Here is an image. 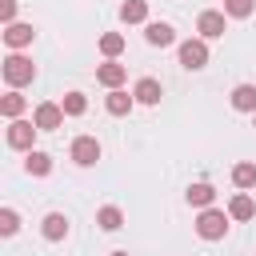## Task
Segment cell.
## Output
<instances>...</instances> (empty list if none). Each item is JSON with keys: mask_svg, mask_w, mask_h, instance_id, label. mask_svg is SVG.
<instances>
[{"mask_svg": "<svg viewBox=\"0 0 256 256\" xmlns=\"http://www.w3.org/2000/svg\"><path fill=\"white\" fill-rule=\"evenodd\" d=\"M0 72H4V84L8 88H24V84L36 80V64L28 56H20V52H8L4 64H0Z\"/></svg>", "mask_w": 256, "mask_h": 256, "instance_id": "cell-1", "label": "cell"}, {"mask_svg": "<svg viewBox=\"0 0 256 256\" xmlns=\"http://www.w3.org/2000/svg\"><path fill=\"white\" fill-rule=\"evenodd\" d=\"M228 212L224 208H200V216H196V236L200 240H224L228 236Z\"/></svg>", "mask_w": 256, "mask_h": 256, "instance_id": "cell-2", "label": "cell"}, {"mask_svg": "<svg viewBox=\"0 0 256 256\" xmlns=\"http://www.w3.org/2000/svg\"><path fill=\"white\" fill-rule=\"evenodd\" d=\"M36 120H8V132H4V140H8V148H16V152H32L36 148Z\"/></svg>", "mask_w": 256, "mask_h": 256, "instance_id": "cell-3", "label": "cell"}, {"mask_svg": "<svg viewBox=\"0 0 256 256\" xmlns=\"http://www.w3.org/2000/svg\"><path fill=\"white\" fill-rule=\"evenodd\" d=\"M180 64H184L188 72H200V68L208 64V40H204V36L184 40V44H180Z\"/></svg>", "mask_w": 256, "mask_h": 256, "instance_id": "cell-4", "label": "cell"}, {"mask_svg": "<svg viewBox=\"0 0 256 256\" xmlns=\"http://www.w3.org/2000/svg\"><path fill=\"white\" fill-rule=\"evenodd\" d=\"M100 140L96 136H76L72 140V148H68V156H72V164H80V168H92L96 160H100Z\"/></svg>", "mask_w": 256, "mask_h": 256, "instance_id": "cell-5", "label": "cell"}, {"mask_svg": "<svg viewBox=\"0 0 256 256\" xmlns=\"http://www.w3.org/2000/svg\"><path fill=\"white\" fill-rule=\"evenodd\" d=\"M196 32H200L204 40H220V36L228 32V12H216V8L200 12V16H196Z\"/></svg>", "mask_w": 256, "mask_h": 256, "instance_id": "cell-6", "label": "cell"}, {"mask_svg": "<svg viewBox=\"0 0 256 256\" xmlns=\"http://www.w3.org/2000/svg\"><path fill=\"white\" fill-rule=\"evenodd\" d=\"M32 120H36L40 132H56V128L64 124V108H60L56 100H40V104L32 108Z\"/></svg>", "mask_w": 256, "mask_h": 256, "instance_id": "cell-7", "label": "cell"}, {"mask_svg": "<svg viewBox=\"0 0 256 256\" xmlns=\"http://www.w3.org/2000/svg\"><path fill=\"white\" fill-rule=\"evenodd\" d=\"M144 40H148L152 48H168V44H176V28L164 24V20H148V24H144Z\"/></svg>", "mask_w": 256, "mask_h": 256, "instance_id": "cell-8", "label": "cell"}, {"mask_svg": "<svg viewBox=\"0 0 256 256\" xmlns=\"http://www.w3.org/2000/svg\"><path fill=\"white\" fill-rule=\"evenodd\" d=\"M32 40H36V28H32V24H20V20H16V24H4V44H8L12 52L28 48Z\"/></svg>", "mask_w": 256, "mask_h": 256, "instance_id": "cell-9", "label": "cell"}, {"mask_svg": "<svg viewBox=\"0 0 256 256\" xmlns=\"http://www.w3.org/2000/svg\"><path fill=\"white\" fill-rule=\"evenodd\" d=\"M132 96H136V104H160V96H164V88H160V80H152V76H140L136 80V88H132Z\"/></svg>", "mask_w": 256, "mask_h": 256, "instance_id": "cell-10", "label": "cell"}, {"mask_svg": "<svg viewBox=\"0 0 256 256\" xmlns=\"http://www.w3.org/2000/svg\"><path fill=\"white\" fill-rule=\"evenodd\" d=\"M124 80H128V68L116 64V60H108V64L96 68V84H104V88H120Z\"/></svg>", "mask_w": 256, "mask_h": 256, "instance_id": "cell-11", "label": "cell"}, {"mask_svg": "<svg viewBox=\"0 0 256 256\" xmlns=\"http://www.w3.org/2000/svg\"><path fill=\"white\" fill-rule=\"evenodd\" d=\"M40 232H44V240H52V244L64 240V236H68V216H64V212H48V216L40 220Z\"/></svg>", "mask_w": 256, "mask_h": 256, "instance_id": "cell-12", "label": "cell"}, {"mask_svg": "<svg viewBox=\"0 0 256 256\" xmlns=\"http://www.w3.org/2000/svg\"><path fill=\"white\" fill-rule=\"evenodd\" d=\"M24 108H28V100L20 96V88H8V92H4V100H0V116H4V120H20V116H24Z\"/></svg>", "mask_w": 256, "mask_h": 256, "instance_id": "cell-13", "label": "cell"}, {"mask_svg": "<svg viewBox=\"0 0 256 256\" xmlns=\"http://www.w3.org/2000/svg\"><path fill=\"white\" fill-rule=\"evenodd\" d=\"M132 104H136V96H128L124 88H108V96H104V108H108L112 116H128Z\"/></svg>", "mask_w": 256, "mask_h": 256, "instance_id": "cell-14", "label": "cell"}, {"mask_svg": "<svg viewBox=\"0 0 256 256\" xmlns=\"http://www.w3.org/2000/svg\"><path fill=\"white\" fill-rule=\"evenodd\" d=\"M24 172H28V176H48V172H52V156L40 152V148L24 152Z\"/></svg>", "mask_w": 256, "mask_h": 256, "instance_id": "cell-15", "label": "cell"}, {"mask_svg": "<svg viewBox=\"0 0 256 256\" xmlns=\"http://www.w3.org/2000/svg\"><path fill=\"white\" fill-rule=\"evenodd\" d=\"M228 216H232V220H252V216H256V200H252L248 192H236V196L228 200Z\"/></svg>", "mask_w": 256, "mask_h": 256, "instance_id": "cell-16", "label": "cell"}, {"mask_svg": "<svg viewBox=\"0 0 256 256\" xmlns=\"http://www.w3.org/2000/svg\"><path fill=\"white\" fill-rule=\"evenodd\" d=\"M184 196H188V204H192V208H212V200H216V188L200 180V184H188V192H184Z\"/></svg>", "mask_w": 256, "mask_h": 256, "instance_id": "cell-17", "label": "cell"}, {"mask_svg": "<svg viewBox=\"0 0 256 256\" xmlns=\"http://www.w3.org/2000/svg\"><path fill=\"white\" fill-rule=\"evenodd\" d=\"M120 20L124 24H148V0H124L120 4Z\"/></svg>", "mask_w": 256, "mask_h": 256, "instance_id": "cell-18", "label": "cell"}, {"mask_svg": "<svg viewBox=\"0 0 256 256\" xmlns=\"http://www.w3.org/2000/svg\"><path fill=\"white\" fill-rule=\"evenodd\" d=\"M232 108L236 112H256V84H236L232 88Z\"/></svg>", "mask_w": 256, "mask_h": 256, "instance_id": "cell-19", "label": "cell"}, {"mask_svg": "<svg viewBox=\"0 0 256 256\" xmlns=\"http://www.w3.org/2000/svg\"><path fill=\"white\" fill-rule=\"evenodd\" d=\"M96 224H100L104 232H120V228H124V212H120L116 204H104V208L96 212Z\"/></svg>", "mask_w": 256, "mask_h": 256, "instance_id": "cell-20", "label": "cell"}, {"mask_svg": "<svg viewBox=\"0 0 256 256\" xmlns=\"http://www.w3.org/2000/svg\"><path fill=\"white\" fill-rule=\"evenodd\" d=\"M232 184H236L240 192L256 188V164H252V160H240V164L232 168Z\"/></svg>", "mask_w": 256, "mask_h": 256, "instance_id": "cell-21", "label": "cell"}, {"mask_svg": "<svg viewBox=\"0 0 256 256\" xmlns=\"http://www.w3.org/2000/svg\"><path fill=\"white\" fill-rule=\"evenodd\" d=\"M60 108H64V116H84L88 112V100H84V92H64L60 96Z\"/></svg>", "mask_w": 256, "mask_h": 256, "instance_id": "cell-22", "label": "cell"}, {"mask_svg": "<svg viewBox=\"0 0 256 256\" xmlns=\"http://www.w3.org/2000/svg\"><path fill=\"white\" fill-rule=\"evenodd\" d=\"M100 52H104L108 60H116V56L124 52V36H120V32H104V36H100Z\"/></svg>", "mask_w": 256, "mask_h": 256, "instance_id": "cell-23", "label": "cell"}, {"mask_svg": "<svg viewBox=\"0 0 256 256\" xmlns=\"http://www.w3.org/2000/svg\"><path fill=\"white\" fill-rule=\"evenodd\" d=\"M224 12H228L232 20H248V16L256 12V0H224Z\"/></svg>", "mask_w": 256, "mask_h": 256, "instance_id": "cell-24", "label": "cell"}, {"mask_svg": "<svg viewBox=\"0 0 256 256\" xmlns=\"http://www.w3.org/2000/svg\"><path fill=\"white\" fill-rule=\"evenodd\" d=\"M16 228H20L16 208H0V236H16Z\"/></svg>", "mask_w": 256, "mask_h": 256, "instance_id": "cell-25", "label": "cell"}, {"mask_svg": "<svg viewBox=\"0 0 256 256\" xmlns=\"http://www.w3.org/2000/svg\"><path fill=\"white\" fill-rule=\"evenodd\" d=\"M0 20L4 24H16V0H0Z\"/></svg>", "mask_w": 256, "mask_h": 256, "instance_id": "cell-26", "label": "cell"}, {"mask_svg": "<svg viewBox=\"0 0 256 256\" xmlns=\"http://www.w3.org/2000/svg\"><path fill=\"white\" fill-rule=\"evenodd\" d=\"M108 256H128V252H108Z\"/></svg>", "mask_w": 256, "mask_h": 256, "instance_id": "cell-27", "label": "cell"}, {"mask_svg": "<svg viewBox=\"0 0 256 256\" xmlns=\"http://www.w3.org/2000/svg\"><path fill=\"white\" fill-rule=\"evenodd\" d=\"M252 124H256V112H252Z\"/></svg>", "mask_w": 256, "mask_h": 256, "instance_id": "cell-28", "label": "cell"}]
</instances>
